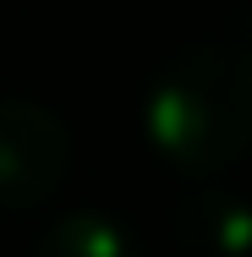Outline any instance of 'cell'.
Wrapping results in <instances>:
<instances>
[{"mask_svg": "<svg viewBox=\"0 0 252 257\" xmlns=\"http://www.w3.org/2000/svg\"><path fill=\"white\" fill-rule=\"evenodd\" d=\"M33 257H137V235L121 219L82 208V213L50 224L44 241L33 246Z\"/></svg>", "mask_w": 252, "mask_h": 257, "instance_id": "4", "label": "cell"}, {"mask_svg": "<svg viewBox=\"0 0 252 257\" xmlns=\"http://www.w3.org/2000/svg\"><path fill=\"white\" fill-rule=\"evenodd\" d=\"M181 246L198 257H252V203L198 197L181 208Z\"/></svg>", "mask_w": 252, "mask_h": 257, "instance_id": "3", "label": "cell"}, {"mask_svg": "<svg viewBox=\"0 0 252 257\" xmlns=\"http://www.w3.org/2000/svg\"><path fill=\"white\" fill-rule=\"evenodd\" d=\"M71 137L66 120H55L39 104L0 99V213L44 203L66 181Z\"/></svg>", "mask_w": 252, "mask_h": 257, "instance_id": "2", "label": "cell"}, {"mask_svg": "<svg viewBox=\"0 0 252 257\" xmlns=\"http://www.w3.org/2000/svg\"><path fill=\"white\" fill-rule=\"evenodd\" d=\"M153 148L187 175H214L252 148V50L230 39L187 44L143 104Z\"/></svg>", "mask_w": 252, "mask_h": 257, "instance_id": "1", "label": "cell"}]
</instances>
